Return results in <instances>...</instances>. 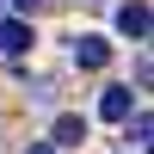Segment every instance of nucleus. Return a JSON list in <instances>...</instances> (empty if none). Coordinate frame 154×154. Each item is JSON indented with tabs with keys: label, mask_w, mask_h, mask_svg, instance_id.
<instances>
[{
	"label": "nucleus",
	"mask_w": 154,
	"mask_h": 154,
	"mask_svg": "<svg viewBox=\"0 0 154 154\" xmlns=\"http://www.w3.org/2000/svg\"><path fill=\"white\" fill-rule=\"evenodd\" d=\"M117 31L130 37V43H142V37H148V6H142V0H130V6H117Z\"/></svg>",
	"instance_id": "obj_4"
},
{
	"label": "nucleus",
	"mask_w": 154,
	"mask_h": 154,
	"mask_svg": "<svg viewBox=\"0 0 154 154\" xmlns=\"http://www.w3.org/2000/svg\"><path fill=\"white\" fill-rule=\"evenodd\" d=\"M99 117H111V123H123V117H130V86H105V99H99Z\"/></svg>",
	"instance_id": "obj_5"
},
{
	"label": "nucleus",
	"mask_w": 154,
	"mask_h": 154,
	"mask_svg": "<svg viewBox=\"0 0 154 154\" xmlns=\"http://www.w3.org/2000/svg\"><path fill=\"white\" fill-rule=\"evenodd\" d=\"M111 62V43L99 31H86V37H74V68H105Z\"/></svg>",
	"instance_id": "obj_1"
},
{
	"label": "nucleus",
	"mask_w": 154,
	"mask_h": 154,
	"mask_svg": "<svg viewBox=\"0 0 154 154\" xmlns=\"http://www.w3.org/2000/svg\"><path fill=\"white\" fill-rule=\"evenodd\" d=\"M31 43H37V37H31L25 19H6V25H0V56H25Z\"/></svg>",
	"instance_id": "obj_3"
},
{
	"label": "nucleus",
	"mask_w": 154,
	"mask_h": 154,
	"mask_svg": "<svg viewBox=\"0 0 154 154\" xmlns=\"http://www.w3.org/2000/svg\"><path fill=\"white\" fill-rule=\"evenodd\" d=\"M25 154H56V148H49V142H31V148H25Z\"/></svg>",
	"instance_id": "obj_8"
},
{
	"label": "nucleus",
	"mask_w": 154,
	"mask_h": 154,
	"mask_svg": "<svg viewBox=\"0 0 154 154\" xmlns=\"http://www.w3.org/2000/svg\"><path fill=\"white\" fill-rule=\"evenodd\" d=\"M80 142H86V117L80 111H62L56 130H49V148H80Z\"/></svg>",
	"instance_id": "obj_2"
},
{
	"label": "nucleus",
	"mask_w": 154,
	"mask_h": 154,
	"mask_svg": "<svg viewBox=\"0 0 154 154\" xmlns=\"http://www.w3.org/2000/svg\"><path fill=\"white\" fill-rule=\"evenodd\" d=\"M6 6H12V12H31V6H37V0H6Z\"/></svg>",
	"instance_id": "obj_7"
},
{
	"label": "nucleus",
	"mask_w": 154,
	"mask_h": 154,
	"mask_svg": "<svg viewBox=\"0 0 154 154\" xmlns=\"http://www.w3.org/2000/svg\"><path fill=\"white\" fill-rule=\"evenodd\" d=\"M123 123H130V142H148V136H154V117H148V111H136V117H123Z\"/></svg>",
	"instance_id": "obj_6"
}]
</instances>
